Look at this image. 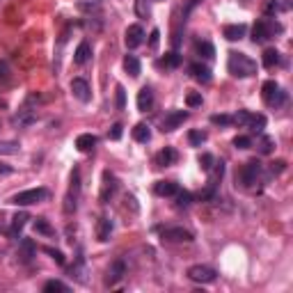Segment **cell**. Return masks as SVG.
<instances>
[{"instance_id":"cell-39","label":"cell","mask_w":293,"mask_h":293,"mask_svg":"<svg viewBox=\"0 0 293 293\" xmlns=\"http://www.w3.org/2000/svg\"><path fill=\"white\" fill-rule=\"evenodd\" d=\"M186 103H188V108L202 106V94H197V92H190V94L186 97Z\"/></svg>"},{"instance_id":"cell-50","label":"cell","mask_w":293,"mask_h":293,"mask_svg":"<svg viewBox=\"0 0 293 293\" xmlns=\"http://www.w3.org/2000/svg\"><path fill=\"white\" fill-rule=\"evenodd\" d=\"M12 172H14V167H12V165L0 163V177H5V174H12Z\"/></svg>"},{"instance_id":"cell-49","label":"cell","mask_w":293,"mask_h":293,"mask_svg":"<svg viewBox=\"0 0 293 293\" xmlns=\"http://www.w3.org/2000/svg\"><path fill=\"white\" fill-rule=\"evenodd\" d=\"M158 39H161V30H151V37H149V46L156 49L158 46Z\"/></svg>"},{"instance_id":"cell-33","label":"cell","mask_w":293,"mask_h":293,"mask_svg":"<svg viewBox=\"0 0 293 293\" xmlns=\"http://www.w3.org/2000/svg\"><path fill=\"white\" fill-rule=\"evenodd\" d=\"M135 12L140 18L151 16V7H149V0H135Z\"/></svg>"},{"instance_id":"cell-42","label":"cell","mask_w":293,"mask_h":293,"mask_svg":"<svg viewBox=\"0 0 293 293\" xmlns=\"http://www.w3.org/2000/svg\"><path fill=\"white\" fill-rule=\"evenodd\" d=\"M44 252H49L50 254V257H53V259H55L57 261V263H60V266H65V254H62V252H60V250H53V247H44Z\"/></svg>"},{"instance_id":"cell-52","label":"cell","mask_w":293,"mask_h":293,"mask_svg":"<svg viewBox=\"0 0 293 293\" xmlns=\"http://www.w3.org/2000/svg\"><path fill=\"white\" fill-rule=\"evenodd\" d=\"M156 2H158V0H156Z\"/></svg>"},{"instance_id":"cell-8","label":"cell","mask_w":293,"mask_h":293,"mask_svg":"<svg viewBox=\"0 0 293 293\" xmlns=\"http://www.w3.org/2000/svg\"><path fill=\"white\" fill-rule=\"evenodd\" d=\"M161 236H163L165 241H170V243H190V241L195 238L188 229H183V227H167V229L161 231Z\"/></svg>"},{"instance_id":"cell-34","label":"cell","mask_w":293,"mask_h":293,"mask_svg":"<svg viewBox=\"0 0 293 293\" xmlns=\"http://www.w3.org/2000/svg\"><path fill=\"white\" fill-rule=\"evenodd\" d=\"M34 231H39V234H44V236H53V227H50L44 218L34 220Z\"/></svg>"},{"instance_id":"cell-18","label":"cell","mask_w":293,"mask_h":293,"mask_svg":"<svg viewBox=\"0 0 293 293\" xmlns=\"http://www.w3.org/2000/svg\"><path fill=\"white\" fill-rule=\"evenodd\" d=\"M190 73H193V78L199 82H211V69L206 65H199V62L190 65Z\"/></svg>"},{"instance_id":"cell-4","label":"cell","mask_w":293,"mask_h":293,"mask_svg":"<svg viewBox=\"0 0 293 293\" xmlns=\"http://www.w3.org/2000/svg\"><path fill=\"white\" fill-rule=\"evenodd\" d=\"M78 197H81V172L73 170L71 174V186H69V193L65 197V211L73 213L76 206H78Z\"/></svg>"},{"instance_id":"cell-40","label":"cell","mask_w":293,"mask_h":293,"mask_svg":"<svg viewBox=\"0 0 293 293\" xmlns=\"http://www.w3.org/2000/svg\"><path fill=\"white\" fill-rule=\"evenodd\" d=\"M126 108V90L122 85H117V110H124Z\"/></svg>"},{"instance_id":"cell-46","label":"cell","mask_w":293,"mask_h":293,"mask_svg":"<svg viewBox=\"0 0 293 293\" xmlns=\"http://www.w3.org/2000/svg\"><path fill=\"white\" fill-rule=\"evenodd\" d=\"M284 170H286L284 161H275V163H270V172H273V174H279V172H284Z\"/></svg>"},{"instance_id":"cell-13","label":"cell","mask_w":293,"mask_h":293,"mask_svg":"<svg viewBox=\"0 0 293 293\" xmlns=\"http://www.w3.org/2000/svg\"><path fill=\"white\" fill-rule=\"evenodd\" d=\"M124 273H126V266H124V261H114L113 266H110V268H108V275H106V284L108 286H114L117 284V282H119V279H122L124 277Z\"/></svg>"},{"instance_id":"cell-45","label":"cell","mask_w":293,"mask_h":293,"mask_svg":"<svg viewBox=\"0 0 293 293\" xmlns=\"http://www.w3.org/2000/svg\"><path fill=\"white\" fill-rule=\"evenodd\" d=\"M122 129H124L122 124H114L113 129H110V133H108V138H110V140H119V138H122Z\"/></svg>"},{"instance_id":"cell-48","label":"cell","mask_w":293,"mask_h":293,"mask_svg":"<svg viewBox=\"0 0 293 293\" xmlns=\"http://www.w3.org/2000/svg\"><path fill=\"white\" fill-rule=\"evenodd\" d=\"M247 119H250V113H247V110H238V114L234 117L236 124H247Z\"/></svg>"},{"instance_id":"cell-16","label":"cell","mask_w":293,"mask_h":293,"mask_svg":"<svg viewBox=\"0 0 293 293\" xmlns=\"http://www.w3.org/2000/svg\"><path fill=\"white\" fill-rule=\"evenodd\" d=\"M154 193L158 197H172V195L179 193V186H177L174 181H158L154 186Z\"/></svg>"},{"instance_id":"cell-2","label":"cell","mask_w":293,"mask_h":293,"mask_svg":"<svg viewBox=\"0 0 293 293\" xmlns=\"http://www.w3.org/2000/svg\"><path fill=\"white\" fill-rule=\"evenodd\" d=\"M44 199H49V190L46 188H30V190L16 193L9 199V204H14V206H30V204H39Z\"/></svg>"},{"instance_id":"cell-1","label":"cell","mask_w":293,"mask_h":293,"mask_svg":"<svg viewBox=\"0 0 293 293\" xmlns=\"http://www.w3.org/2000/svg\"><path fill=\"white\" fill-rule=\"evenodd\" d=\"M227 69L234 78H250V76H257V62L252 57H247L245 53H229L227 60Z\"/></svg>"},{"instance_id":"cell-32","label":"cell","mask_w":293,"mask_h":293,"mask_svg":"<svg viewBox=\"0 0 293 293\" xmlns=\"http://www.w3.org/2000/svg\"><path fill=\"white\" fill-rule=\"evenodd\" d=\"M188 142L193 146H202L204 142H206V133H204V130H190V133H188Z\"/></svg>"},{"instance_id":"cell-3","label":"cell","mask_w":293,"mask_h":293,"mask_svg":"<svg viewBox=\"0 0 293 293\" xmlns=\"http://www.w3.org/2000/svg\"><path fill=\"white\" fill-rule=\"evenodd\" d=\"M34 101H39V97H34V94H30V97L25 98V106L12 117V124H14V126H30V124L37 122V113L33 110Z\"/></svg>"},{"instance_id":"cell-35","label":"cell","mask_w":293,"mask_h":293,"mask_svg":"<svg viewBox=\"0 0 293 293\" xmlns=\"http://www.w3.org/2000/svg\"><path fill=\"white\" fill-rule=\"evenodd\" d=\"M163 65H165V66H170V69L179 66V65H181V55L177 53V50H172V53H167V55L163 57Z\"/></svg>"},{"instance_id":"cell-41","label":"cell","mask_w":293,"mask_h":293,"mask_svg":"<svg viewBox=\"0 0 293 293\" xmlns=\"http://www.w3.org/2000/svg\"><path fill=\"white\" fill-rule=\"evenodd\" d=\"M199 165H202L204 170L209 172V170L213 167V165H215V158H213L211 154H202V156H199Z\"/></svg>"},{"instance_id":"cell-21","label":"cell","mask_w":293,"mask_h":293,"mask_svg":"<svg viewBox=\"0 0 293 293\" xmlns=\"http://www.w3.org/2000/svg\"><path fill=\"white\" fill-rule=\"evenodd\" d=\"M110 234H113V222L108 218H101L97 225V238L101 241V243H106L108 238H110Z\"/></svg>"},{"instance_id":"cell-30","label":"cell","mask_w":293,"mask_h":293,"mask_svg":"<svg viewBox=\"0 0 293 293\" xmlns=\"http://www.w3.org/2000/svg\"><path fill=\"white\" fill-rule=\"evenodd\" d=\"M245 126H250L252 130H257V133H259V130L266 126V117H263V114H250V119H247V124H245Z\"/></svg>"},{"instance_id":"cell-17","label":"cell","mask_w":293,"mask_h":293,"mask_svg":"<svg viewBox=\"0 0 293 293\" xmlns=\"http://www.w3.org/2000/svg\"><path fill=\"white\" fill-rule=\"evenodd\" d=\"M222 34H225V39H229V41L243 39V37H245V25H243V23L225 25V28H222Z\"/></svg>"},{"instance_id":"cell-37","label":"cell","mask_w":293,"mask_h":293,"mask_svg":"<svg viewBox=\"0 0 293 293\" xmlns=\"http://www.w3.org/2000/svg\"><path fill=\"white\" fill-rule=\"evenodd\" d=\"M234 146H236V149H250V146H252V140L247 138V135H236V138H234Z\"/></svg>"},{"instance_id":"cell-44","label":"cell","mask_w":293,"mask_h":293,"mask_svg":"<svg viewBox=\"0 0 293 293\" xmlns=\"http://www.w3.org/2000/svg\"><path fill=\"white\" fill-rule=\"evenodd\" d=\"M199 2H202V0H188L186 2V7H183V23H186V16L197 7V5H199Z\"/></svg>"},{"instance_id":"cell-5","label":"cell","mask_w":293,"mask_h":293,"mask_svg":"<svg viewBox=\"0 0 293 293\" xmlns=\"http://www.w3.org/2000/svg\"><path fill=\"white\" fill-rule=\"evenodd\" d=\"M261 92H263V101H266L268 106H282L286 101V94L279 90V85H277L275 81H266L263 87H261Z\"/></svg>"},{"instance_id":"cell-15","label":"cell","mask_w":293,"mask_h":293,"mask_svg":"<svg viewBox=\"0 0 293 293\" xmlns=\"http://www.w3.org/2000/svg\"><path fill=\"white\" fill-rule=\"evenodd\" d=\"M94 146H97V135H92V133H82V135H78V138H76V149H78V151H82V154L92 151Z\"/></svg>"},{"instance_id":"cell-27","label":"cell","mask_w":293,"mask_h":293,"mask_svg":"<svg viewBox=\"0 0 293 293\" xmlns=\"http://www.w3.org/2000/svg\"><path fill=\"white\" fill-rule=\"evenodd\" d=\"M21 145L14 142V140H0V156H14L18 154Z\"/></svg>"},{"instance_id":"cell-11","label":"cell","mask_w":293,"mask_h":293,"mask_svg":"<svg viewBox=\"0 0 293 293\" xmlns=\"http://www.w3.org/2000/svg\"><path fill=\"white\" fill-rule=\"evenodd\" d=\"M71 92H73V97L78 98V101H82V103H90L92 92H90V85H87V81H82V78H73V81H71Z\"/></svg>"},{"instance_id":"cell-23","label":"cell","mask_w":293,"mask_h":293,"mask_svg":"<svg viewBox=\"0 0 293 293\" xmlns=\"http://www.w3.org/2000/svg\"><path fill=\"white\" fill-rule=\"evenodd\" d=\"M114 188H117V183H114V177L110 174V172H106V174H103V190H101V199H103V202H106L108 197L114 193Z\"/></svg>"},{"instance_id":"cell-9","label":"cell","mask_w":293,"mask_h":293,"mask_svg":"<svg viewBox=\"0 0 293 293\" xmlns=\"http://www.w3.org/2000/svg\"><path fill=\"white\" fill-rule=\"evenodd\" d=\"M261 177V163L259 161H250V163H245V167L241 170V181H243V186H254L257 179Z\"/></svg>"},{"instance_id":"cell-51","label":"cell","mask_w":293,"mask_h":293,"mask_svg":"<svg viewBox=\"0 0 293 293\" xmlns=\"http://www.w3.org/2000/svg\"><path fill=\"white\" fill-rule=\"evenodd\" d=\"M275 9H277V2L273 0V2H268V5H266V14H275Z\"/></svg>"},{"instance_id":"cell-7","label":"cell","mask_w":293,"mask_h":293,"mask_svg":"<svg viewBox=\"0 0 293 293\" xmlns=\"http://www.w3.org/2000/svg\"><path fill=\"white\" fill-rule=\"evenodd\" d=\"M275 30L279 33L282 28L279 25H273L270 21H257V25H254V30H252V41L254 44H263V41H268L273 37Z\"/></svg>"},{"instance_id":"cell-25","label":"cell","mask_w":293,"mask_h":293,"mask_svg":"<svg viewBox=\"0 0 293 293\" xmlns=\"http://www.w3.org/2000/svg\"><path fill=\"white\" fill-rule=\"evenodd\" d=\"M124 69L130 73V78H138L140 76V60L135 55H126L124 57Z\"/></svg>"},{"instance_id":"cell-14","label":"cell","mask_w":293,"mask_h":293,"mask_svg":"<svg viewBox=\"0 0 293 293\" xmlns=\"http://www.w3.org/2000/svg\"><path fill=\"white\" fill-rule=\"evenodd\" d=\"M151 108H154V92H151V87H142L138 92V110L140 113H146Z\"/></svg>"},{"instance_id":"cell-22","label":"cell","mask_w":293,"mask_h":293,"mask_svg":"<svg viewBox=\"0 0 293 293\" xmlns=\"http://www.w3.org/2000/svg\"><path fill=\"white\" fill-rule=\"evenodd\" d=\"M28 220H30V215H28L25 211L16 213V215L12 218V229H9V234H12V236H18V234H21V229L25 227V222H28Z\"/></svg>"},{"instance_id":"cell-29","label":"cell","mask_w":293,"mask_h":293,"mask_svg":"<svg viewBox=\"0 0 293 293\" xmlns=\"http://www.w3.org/2000/svg\"><path fill=\"white\" fill-rule=\"evenodd\" d=\"M133 138L138 140V142H149L151 140V130L146 124H138L135 129H133Z\"/></svg>"},{"instance_id":"cell-26","label":"cell","mask_w":293,"mask_h":293,"mask_svg":"<svg viewBox=\"0 0 293 293\" xmlns=\"http://www.w3.org/2000/svg\"><path fill=\"white\" fill-rule=\"evenodd\" d=\"M195 50H197V55H202L204 60H213L215 57V49H213V44H209V41H197Z\"/></svg>"},{"instance_id":"cell-38","label":"cell","mask_w":293,"mask_h":293,"mask_svg":"<svg viewBox=\"0 0 293 293\" xmlns=\"http://www.w3.org/2000/svg\"><path fill=\"white\" fill-rule=\"evenodd\" d=\"M273 145H275V142H273V138L263 135V138H261V142H259V151H261V154H270V151H273Z\"/></svg>"},{"instance_id":"cell-19","label":"cell","mask_w":293,"mask_h":293,"mask_svg":"<svg viewBox=\"0 0 293 293\" xmlns=\"http://www.w3.org/2000/svg\"><path fill=\"white\" fill-rule=\"evenodd\" d=\"M90 57H92V46L87 41H81L78 49H76V53H73V62H76V65H85Z\"/></svg>"},{"instance_id":"cell-12","label":"cell","mask_w":293,"mask_h":293,"mask_svg":"<svg viewBox=\"0 0 293 293\" xmlns=\"http://www.w3.org/2000/svg\"><path fill=\"white\" fill-rule=\"evenodd\" d=\"M124 41H126L129 49H138L140 44L145 41V30L140 25H129L126 28V34H124Z\"/></svg>"},{"instance_id":"cell-24","label":"cell","mask_w":293,"mask_h":293,"mask_svg":"<svg viewBox=\"0 0 293 293\" xmlns=\"http://www.w3.org/2000/svg\"><path fill=\"white\" fill-rule=\"evenodd\" d=\"M279 60H282V57H279V50L277 49H266L263 50V66H266V69L277 66L279 65Z\"/></svg>"},{"instance_id":"cell-31","label":"cell","mask_w":293,"mask_h":293,"mask_svg":"<svg viewBox=\"0 0 293 293\" xmlns=\"http://www.w3.org/2000/svg\"><path fill=\"white\" fill-rule=\"evenodd\" d=\"M44 291L46 293H55V291H60V293H66L69 289H66V284H62L60 279H49L46 284H44Z\"/></svg>"},{"instance_id":"cell-47","label":"cell","mask_w":293,"mask_h":293,"mask_svg":"<svg viewBox=\"0 0 293 293\" xmlns=\"http://www.w3.org/2000/svg\"><path fill=\"white\" fill-rule=\"evenodd\" d=\"M0 81L2 82L9 81V66H7V62H2V60H0Z\"/></svg>"},{"instance_id":"cell-28","label":"cell","mask_w":293,"mask_h":293,"mask_svg":"<svg viewBox=\"0 0 293 293\" xmlns=\"http://www.w3.org/2000/svg\"><path fill=\"white\" fill-rule=\"evenodd\" d=\"M18 257H21V261H28L34 257V245H33V241H28V238H23L21 241V252H18Z\"/></svg>"},{"instance_id":"cell-20","label":"cell","mask_w":293,"mask_h":293,"mask_svg":"<svg viewBox=\"0 0 293 293\" xmlns=\"http://www.w3.org/2000/svg\"><path fill=\"white\" fill-rule=\"evenodd\" d=\"M177 161V151L172 149V146H165L163 151H158V156H156V165L158 167H167V165H172Z\"/></svg>"},{"instance_id":"cell-6","label":"cell","mask_w":293,"mask_h":293,"mask_svg":"<svg viewBox=\"0 0 293 293\" xmlns=\"http://www.w3.org/2000/svg\"><path fill=\"white\" fill-rule=\"evenodd\" d=\"M188 277L193 282H197V284H211V282H215L218 273L213 268H209V266H190L188 268Z\"/></svg>"},{"instance_id":"cell-10","label":"cell","mask_w":293,"mask_h":293,"mask_svg":"<svg viewBox=\"0 0 293 293\" xmlns=\"http://www.w3.org/2000/svg\"><path fill=\"white\" fill-rule=\"evenodd\" d=\"M186 119H188L186 110H170V113L163 117V124H161V126H163V130H167V133H170V130L179 129L181 124L186 122Z\"/></svg>"},{"instance_id":"cell-43","label":"cell","mask_w":293,"mask_h":293,"mask_svg":"<svg viewBox=\"0 0 293 293\" xmlns=\"http://www.w3.org/2000/svg\"><path fill=\"white\" fill-rule=\"evenodd\" d=\"M190 193H177V206H188L190 204Z\"/></svg>"},{"instance_id":"cell-36","label":"cell","mask_w":293,"mask_h":293,"mask_svg":"<svg viewBox=\"0 0 293 293\" xmlns=\"http://www.w3.org/2000/svg\"><path fill=\"white\" fill-rule=\"evenodd\" d=\"M211 124H215V126H229V124H234V117H229V114H211Z\"/></svg>"}]
</instances>
